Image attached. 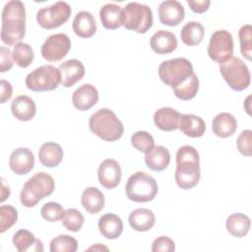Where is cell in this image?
Wrapping results in <instances>:
<instances>
[{
    "mask_svg": "<svg viewBox=\"0 0 252 252\" xmlns=\"http://www.w3.org/2000/svg\"><path fill=\"white\" fill-rule=\"evenodd\" d=\"M147 166L154 171L164 170L170 162V154L163 146H155L145 156Z\"/></svg>",
    "mask_w": 252,
    "mask_h": 252,
    "instance_id": "cell-28",
    "label": "cell"
},
{
    "mask_svg": "<svg viewBox=\"0 0 252 252\" xmlns=\"http://www.w3.org/2000/svg\"><path fill=\"white\" fill-rule=\"evenodd\" d=\"M184 16V8L182 4L176 0H166L159 4L158 19L164 26H177L183 21Z\"/></svg>",
    "mask_w": 252,
    "mask_h": 252,
    "instance_id": "cell-14",
    "label": "cell"
},
{
    "mask_svg": "<svg viewBox=\"0 0 252 252\" xmlns=\"http://www.w3.org/2000/svg\"><path fill=\"white\" fill-rule=\"evenodd\" d=\"M251 34H252V27L249 24L242 26L238 32L241 54L249 61L251 60V55H252V35Z\"/></svg>",
    "mask_w": 252,
    "mask_h": 252,
    "instance_id": "cell-38",
    "label": "cell"
},
{
    "mask_svg": "<svg viewBox=\"0 0 252 252\" xmlns=\"http://www.w3.org/2000/svg\"><path fill=\"white\" fill-rule=\"evenodd\" d=\"M123 26L138 33L147 32L153 26V13L148 5L130 2L123 8Z\"/></svg>",
    "mask_w": 252,
    "mask_h": 252,
    "instance_id": "cell-7",
    "label": "cell"
},
{
    "mask_svg": "<svg viewBox=\"0 0 252 252\" xmlns=\"http://www.w3.org/2000/svg\"><path fill=\"white\" fill-rule=\"evenodd\" d=\"M150 45L152 50L158 54H168L176 49L177 38L173 32L159 30L152 35Z\"/></svg>",
    "mask_w": 252,
    "mask_h": 252,
    "instance_id": "cell-18",
    "label": "cell"
},
{
    "mask_svg": "<svg viewBox=\"0 0 252 252\" xmlns=\"http://www.w3.org/2000/svg\"><path fill=\"white\" fill-rule=\"evenodd\" d=\"M99 18L105 29L116 30L123 26V9L114 3H107L100 8Z\"/></svg>",
    "mask_w": 252,
    "mask_h": 252,
    "instance_id": "cell-23",
    "label": "cell"
},
{
    "mask_svg": "<svg viewBox=\"0 0 252 252\" xmlns=\"http://www.w3.org/2000/svg\"><path fill=\"white\" fill-rule=\"evenodd\" d=\"M132 146L139 152L147 154L155 147L153 136L146 131H137L131 137Z\"/></svg>",
    "mask_w": 252,
    "mask_h": 252,
    "instance_id": "cell-37",
    "label": "cell"
},
{
    "mask_svg": "<svg viewBox=\"0 0 252 252\" xmlns=\"http://www.w3.org/2000/svg\"><path fill=\"white\" fill-rule=\"evenodd\" d=\"M49 249L51 252H75L78 249V241L70 235L60 234L50 241Z\"/></svg>",
    "mask_w": 252,
    "mask_h": 252,
    "instance_id": "cell-35",
    "label": "cell"
},
{
    "mask_svg": "<svg viewBox=\"0 0 252 252\" xmlns=\"http://www.w3.org/2000/svg\"><path fill=\"white\" fill-rule=\"evenodd\" d=\"M91 131L106 142L119 140L124 132V126L116 114L108 108L95 111L89 120Z\"/></svg>",
    "mask_w": 252,
    "mask_h": 252,
    "instance_id": "cell-3",
    "label": "cell"
},
{
    "mask_svg": "<svg viewBox=\"0 0 252 252\" xmlns=\"http://www.w3.org/2000/svg\"><path fill=\"white\" fill-rule=\"evenodd\" d=\"M98 101V92L91 84H84L79 87L72 95V102L75 108L86 111L92 108Z\"/></svg>",
    "mask_w": 252,
    "mask_h": 252,
    "instance_id": "cell-16",
    "label": "cell"
},
{
    "mask_svg": "<svg viewBox=\"0 0 252 252\" xmlns=\"http://www.w3.org/2000/svg\"><path fill=\"white\" fill-rule=\"evenodd\" d=\"M212 129L216 136L220 138H228L235 133L237 129V121L232 114L228 112H220L213 119Z\"/></svg>",
    "mask_w": 252,
    "mask_h": 252,
    "instance_id": "cell-22",
    "label": "cell"
},
{
    "mask_svg": "<svg viewBox=\"0 0 252 252\" xmlns=\"http://www.w3.org/2000/svg\"><path fill=\"white\" fill-rule=\"evenodd\" d=\"M26 34V9L20 0L8 1L2 11L1 39L7 45H16Z\"/></svg>",
    "mask_w": 252,
    "mask_h": 252,
    "instance_id": "cell-1",
    "label": "cell"
},
{
    "mask_svg": "<svg viewBox=\"0 0 252 252\" xmlns=\"http://www.w3.org/2000/svg\"><path fill=\"white\" fill-rule=\"evenodd\" d=\"M13 60L21 68L29 67L34 58V53L32 46L25 42H19L14 46L12 52Z\"/></svg>",
    "mask_w": 252,
    "mask_h": 252,
    "instance_id": "cell-34",
    "label": "cell"
},
{
    "mask_svg": "<svg viewBox=\"0 0 252 252\" xmlns=\"http://www.w3.org/2000/svg\"><path fill=\"white\" fill-rule=\"evenodd\" d=\"M71 13V7L67 2L58 1L49 7L39 9L36 13V22L43 29H56L69 20Z\"/></svg>",
    "mask_w": 252,
    "mask_h": 252,
    "instance_id": "cell-10",
    "label": "cell"
},
{
    "mask_svg": "<svg viewBox=\"0 0 252 252\" xmlns=\"http://www.w3.org/2000/svg\"><path fill=\"white\" fill-rule=\"evenodd\" d=\"M61 84L65 88L73 87L77 82L81 81L85 76V66L77 59H69L60 64Z\"/></svg>",
    "mask_w": 252,
    "mask_h": 252,
    "instance_id": "cell-17",
    "label": "cell"
},
{
    "mask_svg": "<svg viewBox=\"0 0 252 252\" xmlns=\"http://www.w3.org/2000/svg\"><path fill=\"white\" fill-rule=\"evenodd\" d=\"M13 244L19 252L35 251L42 252L43 244L42 241L36 239L34 235L27 229L18 230L13 236Z\"/></svg>",
    "mask_w": 252,
    "mask_h": 252,
    "instance_id": "cell-27",
    "label": "cell"
},
{
    "mask_svg": "<svg viewBox=\"0 0 252 252\" xmlns=\"http://www.w3.org/2000/svg\"><path fill=\"white\" fill-rule=\"evenodd\" d=\"M220 72L230 87V89L240 92L250 85L251 76L246 64L238 57L231 56L229 59L220 63Z\"/></svg>",
    "mask_w": 252,
    "mask_h": 252,
    "instance_id": "cell-6",
    "label": "cell"
},
{
    "mask_svg": "<svg viewBox=\"0 0 252 252\" xmlns=\"http://www.w3.org/2000/svg\"><path fill=\"white\" fill-rule=\"evenodd\" d=\"M25 82L27 88L33 92L53 91L61 83V73L53 65H42L29 73Z\"/></svg>",
    "mask_w": 252,
    "mask_h": 252,
    "instance_id": "cell-9",
    "label": "cell"
},
{
    "mask_svg": "<svg viewBox=\"0 0 252 252\" xmlns=\"http://www.w3.org/2000/svg\"><path fill=\"white\" fill-rule=\"evenodd\" d=\"M251 130H244L242 131L236 141V146L239 153L245 157H250L252 152V145H251Z\"/></svg>",
    "mask_w": 252,
    "mask_h": 252,
    "instance_id": "cell-41",
    "label": "cell"
},
{
    "mask_svg": "<svg viewBox=\"0 0 252 252\" xmlns=\"http://www.w3.org/2000/svg\"><path fill=\"white\" fill-rule=\"evenodd\" d=\"M121 175L122 171L119 163L112 158L104 159L97 169L98 181L106 189H113L118 186Z\"/></svg>",
    "mask_w": 252,
    "mask_h": 252,
    "instance_id": "cell-13",
    "label": "cell"
},
{
    "mask_svg": "<svg viewBox=\"0 0 252 252\" xmlns=\"http://www.w3.org/2000/svg\"><path fill=\"white\" fill-rule=\"evenodd\" d=\"M11 170L18 175H24L32 171L34 166V156L28 148H18L14 150L9 158Z\"/></svg>",
    "mask_w": 252,
    "mask_h": 252,
    "instance_id": "cell-15",
    "label": "cell"
},
{
    "mask_svg": "<svg viewBox=\"0 0 252 252\" xmlns=\"http://www.w3.org/2000/svg\"><path fill=\"white\" fill-rule=\"evenodd\" d=\"M18 220L17 210L10 205L0 207V232L3 233L11 228Z\"/></svg>",
    "mask_w": 252,
    "mask_h": 252,
    "instance_id": "cell-39",
    "label": "cell"
},
{
    "mask_svg": "<svg viewBox=\"0 0 252 252\" xmlns=\"http://www.w3.org/2000/svg\"><path fill=\"white\" fill-rule=\"evenodd\" d=\"M88 250H99V251H101V250H108V248L107 247H105V246H103V245H101V244H99V243H97V244H95V245H94V246H91L90 248H88Z\"/></svg>",
    "mask_w": 252,
    "mask_h": 252,
    "instance_id": "cell-47",
    "label": "cell"
},
{
    "mask_svg": "<svg viewBox=\"0 0 252 252\" xmlns=\"http://www.w3.org/2000/svg\"><path fill=\"white\" fill-rule=\"evenodd\" d=\"M13 56L9 47L0 46V71L4 73L13 67Z\"/></svg>",
    "mask_w": 252,
    "mask_h": 252,
    "instance_id": "cell-43",
    "label": "cell"
},
{
    "mask_svg": "<svg viewBox=\"0 0 252 252\" xmlns=\"http://www.w3.org/2000/svg\"><path fill=\"white\" fill-rule=\"evenodd\" d=\"M233 54V38L229 32L219 30L213 32L208 45V55L216 62L221 63Z\"/></svg>",
    "mask_w": 252,
    "mask_h": 252,
    "instance_id": "cell-11",
    "label": "cell"
},
{
    "mask_svg": "<svg viewBox=\"0 0 252 252\" xmlns=\"http://www.w3.org/2000/svg\"><path fill=\"white\" fill-rule=\"evenodd\" d=\"M10 196V189L9 186L5 187V183L2 180V190H1V202H4Z\"/></svg>",
    "mask_w": 252,
    "mask_h": 252,
    "instance_id": "cell-46",
    "label": "cell"
},
{
    "mask_svg": "<svg viewBox=\"0 0 252 252\" xmlns=\"http://www.w3.org/2000/svg\"><path fill=\"white\" fill-rule=\"evenodd\" d=\"M61 220L66 229L77 232L82 228L85 222V218L79 210L70 208L65 211V215Z\"/></svg>",
    "mask_w": 252,
    "mask_h": 252,
    "instance_id": "cell-36",
    "label": "cell"
},
{
    "mask_svg": "<svg viewBox=\"0 0 252 252\" xmlns=\"http://www.w3.org/2000/svg\"><path fill=\"white\" fill-rule=\"evenodd\" d=\"M98 229L105 238L116 239L123 231L122 220L115 214H105L98 220Z\"/></svg>",
    "mask_w": 252,
    "mask_h": 252,
    "instance_id": "cell-25",
    "label": "cell"
},
{
    "mask_svg": "<svg viewBox=\"0 0 252 252\" xmlns=\"http://www.w3.org/2000/svg\"><path fill=\"white\" fill-rule=\"evenodd\" d=\"M227 231L234 237H244L250 230L251 221L250 219L240 213H235L230 215L225 223Z\"/></svg>",
    "mask_w": 252,
    "mask_h": 252,
    "instance_id": "cell-31",
    "label": "cell"
},
{
    "mask_svg": "<svg viewBox=\"0 0 252 252\" xmlns=\"http://www.w3.org/2000/svg\"><path fill=\"white\" fill-rule=\"evenodd\" d=\"M205 35V30L199 22H188L180 32L181 40L188 46H195L201 43Z\"/></svg>",
    "mask_w": 252,
    "mask_h": 252,
    "instance_id": "cell-32",
    "label": "cell"
},
{
    "mask_svg": "<svg viewBox=\"0 0 252 252\" xmlns=\"http://www.w3.org/2000/svg\"><path fill=\"white\" fill-rule=\"evenodd\" d=\"M72 28L78 36L82 38H89L96 32L95 19L92 13L88 11H80L76 14L73 20Z\"/></svg>",
    "mask_w": 252,
    "mask_h": 252,
    "instance_id": "cell-20",
    "label": "cell"
},
{
    "mask_svg": "<svg viewBox=\"0 0 252 252\" xmlns=\"http://www.w3.org/2000/svg\"><path fill=\"white\" fill-rule=\"evenodd\" d=\"M128 220L133 229L137 231H148L154 226L156 217L151 210L139 208L131 212Z\"/></svg>",
    "mask_w": 252,
    "mask_h": 252,
    "instance_id": "cell-29",
    "label": "cell"
},
{
    "mask_svg": "<svg viewBox=\"0 0 252 252\" xmlns=\"http://www.w3.org/2000/svg\"><path fill=\"white\" fill-rule=\"evenodd\" d=\"M40 215L45 220L49 222H55L63 219L65 210L59 203L48 202L41 207Z\"/></svg>",
    "mask_w": 252,
    "mask_h": 252,
    "instance_id": "cell-40",
    "label": "cell"
},
{
    "mask_svg": "<svg viewBox=\"0 0 252 252\" xmlns=\"http://www.w3.org/2000/svg\"><path fill=\"white\" fill-rule=\"evenodd\" d=\"M178 128L188 137L199 138L205 134V121L195 114H181Z\"/></svg>",
    "mask_w": 252,
    "mask_h": 252,
    "instance_id": "cell-24",
    "label": "cell"
},
{
    "mask_svg": "<svg viewBox=\"0 0 252 252\" xmlns=\"http://www.w3.org/2000/svg\"><path fill=\"white\" fill-rule=\"evenodd\" d=\"M175 96L181 100H190L198 93L199 79L195 73H193L188 79L182 82L177 87L172 88Z\"/></svg>",
    "mask_w": 252,
    "mask_h": 252,
    "instance_id": "cell-33",
    "label": "cell"
},
{
    "mask_svg": "<svg viewBox=\"0 0 252 252\" xmlns=\"http://www.w3.org/2000/svg\"><path fill=\"white\" fill-rule=\"evenodd\" d=\"M190 9L197 14H202L208 11L211 1L210 0H187Z\"/></svg>",
    "mask_w": 252,
    "mask_h": 252,
    "instance_id": "cell-44",
    "label": "cell"
},
{
    "mask_svg": "<svg viewBox=\"0 0 252 252\" xmlns=\"http://www.w3.org/2000/svg\"><path fill=\"white\" fill-rule=\"evenodd\" d=\"M1 103H5L8 99L11 98L13 94V88L11 83L6 80H1Z\"/></svg>",
    "mask_w": 252,
    "mask_h": 252,
    "instance_id": "cell-45",
    "label": "cell"
},
{
    "mask_svg": "<svg viewBox=\"0 0 252 252\" xmlns=\"http://www.w3.org/2000/svg\"><path fill=\"white\" fill-rule=\"evenodd\" d=\"M181 114L172 107H161L154 114L156 126L162 131H174L178 129Z\"/></svg>",
    "mask_w": 252,
    "mask_h": 252,
    "instance_id": "cell-21",
    "label": "cell"
},
{
    "mask_svg": "<svg viewBox=\"0 0 252 252\" xmlns=\"http://www.w3.org/2000/svg\"><path fill=\"white\" fill-rule=\"evenodd\" d=\"M54 188L55 182L51 175L37 172L24 184L20 194L21 203L27 208L34 207L41 199L51 195Z\"/></svg>",
    "mask_w": 252,
    "mask_h": 252,
    "instance_id": "cell-4",
    "label": "cell"
},
{
    "mask_svg": "<svg viewBox=\"0 0 252 252\" xmlns=\"http://www.w3.org/2000/svg\"><path fill=\"white\" fill-rule=\"evenodd\" d=\"M63 158L61 146L54 142H46L41 145L38 151V159L45 167H55L59 165Z\"/></svg>",
    "mask_w": 252,
    "mask_h": 252,
    "instance_id": "cell-26",
    "label": "cell"
},
{
    "mask_svg": "<svg viewBox=\"0 0 252 252\" xmlns=\"http://www.w3.org/2000/svg\"><path fill=\"white\" fill-rule=\"evenodd\" d=\"M191 62L183 57H177L160 63L158 76L162 83L174 88L184 82L193 74Z\"/></svg>",
    "mask_w": 252,
    "mask_h": 252,
    "instance_id": "cell-8",
    "label": "cell"
},
{
    "mask_svg": "<svg viewBox=\"0 0 252 252\" xmlns=\"http://www.w3.org/2000/svg\"><path fill=\"white\" fill-rule=\"evenodd\" d=\"M81 203L89 214H97L104 207V195L96 187H87L82 194Z\"/></svg>",
    "mask_w": 252,
    "mask_h": 252,
    "instance_id": "cell-30",
    "label": "cell"
},
{
    "mask_svg": "<svg viewBox=\"0 0 252 252\" xmlns=\"http://www.w3.org/2000/svg\"><path fill=\"white\" fill-rule=\"evenodd\" d=\"M158 191V187L156 179L143 171H137L132 174L125 186V193L128 199L137 203L153 201Z\"/></svg>",
    "mask_w": 252,
    "mask_h": 252,
    "instance_id": "cell-5",
    "label": "cell"
},
{
    "mask_svg": "<svg viewBox=\"0 0 252 252\" xmlns=\"http://www.w3.org/2000/svg\"><path fill=\"white\" fill-rule=\"evenodd\" d=\"M12 114L21 121L32 120L36 112L34 100L28 95H18L11 102Z\"/></svg>",
    "mask_w": 252,
    "mask_h": 252,
    "instance_id": "cell-19",
    "label": "cell"
},
{
    "mask_svg": "<svg viewBox=\"0 0 252 252\" xmlns=\"http://www.w3.org/2000/svg\"><path fill=\"white\" fill-rule=\"evenodd\" d=\"M174 250L175 243L168 236H159L156 238L152 245L153 252H172Z\"/></svg>",
    "mask_w": 252,
    "mask_h": 252,
    "instance_id": "cell-42",
    "label": "cell"
},
{
    "mask_svg": "<svg viewBox=\"0 0 252 252\" xmlns=\"http://www.w3.org/2000/svg\"><path fill=\"white\" fill-rule=\"evenodd\" d=\"M71 48V40L65 33H55L48 36L41 45L42 57L49 62H56L63 59Z\"/></svg>",
    "mask_w": 252,
    "mask_h": 252,
    "instance_id": "cell-12",
    "label": "cell"
},
{
    "mask_svg": "<svg viewBox=\"0 0 252 252\" xmlns=\"http://www.w3.org/2000/svg\"><path fill=\"white\" fill-rule=\"evenodd\" d=\"M201 177L200 158L197 150L192 146H182L176 153L175 182L181 189L188 190L195 187Z\"/></svg>",
    "mask_w": 252,
    "mask_h": 252,
    "instance_id": "cell-2",
    "label": "cell"
},
{
    "mask_svg": "<svg viewBox=\"0 0 252 252\" xmlns=\"http://www.w3.org/2000/svg\"><path fill=\"white\" fill-rule=\"evenodd\" d=\"M250 98H251V96H250V95H248V96H247V98H246V100H245V102H247L246 111H247V113H248V114H250V107H249V100H250Z\"/></svg>",
    "mask_w": 252,
    "mask_h": 252,
    "instance_id": "cell-48",
    "label": "cell"
}]
</instances>
